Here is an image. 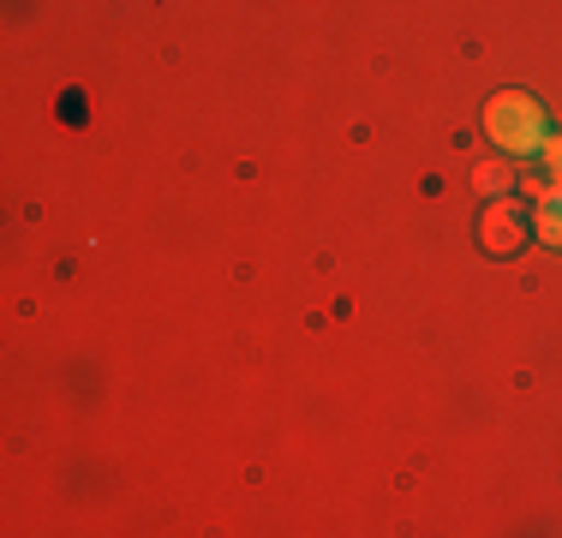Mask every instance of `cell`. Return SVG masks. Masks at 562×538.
I'll return each instance as SVG.
<instances>
[{
  "instance_id": "1",
  "label": "cell",
  "mask_w": 562,
  "mask_h": 538,
  "mask_svg": "<svg viewBox=\"0 0 562 538\" xmlns=\"http://www.w3.org/2000/svg\"><path fill=\"white\" fill-rule=\"evenodd\" d=\"M485 126H491V138H497L508 156H539L544 138H551V132H544V108L532 97H520V90H508V97L491 102Z\"/></svg>"
},
{
  "instance_id": "2",
  "label": "cell",
  "mask_w": 562,
  "mask_h": 538,
  "mask_svg": "<svg viewBox=\"0 0 562 538\" xmlns=\"http://www.w3.org/2000/svg\"><path fill=\"white\" fill-rule=\"evenodd\" d=\"M479 239H485L491 251H515L520 239H527V215H520L515 198H491L485 222H479Z\"/></svg>"
},
{
  "instance_id": "5",
  "label": "cell",
  "mask_w": 562,
  "mask_h": 538,
  "mask_svg": "<svg viewBox=\"0 0 562 538\" xmlns=\"http://www.w3.org/2000/svg\"><path fill=\"white\" fill-rule=\"evenodd\" d=\"M544 161H551V173H557V180H562V138H544V150H539Z\"/></svg>"
},
{
  "instance_id": "3",
  "label": "cell",
  "mask_w": 562,
  "mask_h": 538,
  "mask_svg": "<svg viewBox=\"0 0 562 538\" xmlns=\"http://www.w3.org/2000/svg\"><path fill=\"white\" fill-rule=\"evenodd\" d=\"M539 239H551V246L562 251V180L539 198Z\"/></svg>"
},
{
  "instance_id": "4",
  "label": "cell",
  "mask_w": 562,
  "mask_h": 538,
  "mask_svg": "<svg viewBox=\"0 0 562 538\" xmlns=\"http://www.w3.org/2000/svg\"><path fill=\"white\" fill-rule=\"evenodd\" d=\"M473 180H479V192L508 198V192H515V161H485V168H479Z\"/></svg>"
}]
</instances>
